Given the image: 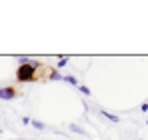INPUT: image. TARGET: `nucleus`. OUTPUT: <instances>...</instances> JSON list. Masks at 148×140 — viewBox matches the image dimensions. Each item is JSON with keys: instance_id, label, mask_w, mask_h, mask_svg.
Here are the masks:
<instances>
[{"instance_id": "obj_1", "label": "nucleus", "mask_w": 148, "mask_h": 140, "mask_svg": "<svg viewBox=\"0 0 148 140\" xmlns=\"http://www.w3.org/2000/svg\"><path fill=\"white\" fill-rule=\"evenodd\" d=\"M36 76H38V70H34L28 64H22L16 70V80L18 82H34V80H38Z\"/></svg>"}, {"instance_id": "obj_7", "label": "nucleus", "mask_w": 148, "mask_h": 140, "mask_svg": "<svg viewBox=\"0 0 148 140\" xmlns=\"http://www.w3.org/2000/svg\"><path fill=\"white\" fill-rule=\"evenodd\" d=\"M50 80H62V76H60V72L54 68V70H50Z\"/></svg>"}, {"instance_id": "obj_6", "label": "nucleus", "mask_w": 148, "mask_h": 140, "mask_svg": "<svg viewBox=\"0 0 148 140\" xmlns=\"http://www.w3.org/2000/svg\"><path fill=\"white\" fill-rule=\"evenodd\" d=\"M30 124H32V126H34L36 130H44V128H46V126H44V124H42L40 120H30Z\"/></svg>"}, {"instance_id": "obj_5", "label": "nucleus", "mask_w": 148, "mask_h": 140, "mask_svg": "<svg viewBox=\"0 0 148 140\" xmlns=\"http://www.w3.org/2000/svg\"><path fill=\"white\" fill-rule=\"evenodd\" d=\"M66 62H68V58H66V56H60V58H58V62H56V68H64V66H66Z\"/></svg>"}, {"instance_id": "obj_3", "label": "nucleus", "mask_w": 148, "mask_h": 140, "mask_svg": "<svg viewBox=\"0 0 148 140\" xmlns=\"http://www.w3.org/2000/svg\"><path fill=\"white\" fill-rule=\"evenodd\" d=\"M100 114H102L104 118H108V120H112V122H118V120H120L116 114H110V112H106V110H100Z\"/></svg>"}, {"instance_id": "obj_10", "label": "nucleus", "mask_w": 148, "mask_h": 140, "mask_svg": "<svg viewBox=\"0 0 148 140\" xmlns=\"http://www.w3.org/2000/svg\"><path fill=\"white\" fill-rule=\"evenodd\" d=\"M140 110H142V112H148V102H142V106H140Z\"/></svg>"}, {"instance_id": "obj_11", "label": "nucleus", "mask_w": 148, "mask_h": 140, "mask_svg": "<svg viewBox=\"0 0 148 140\" xmlns=\"http://www.w3.org/2000/svg\"><path fill=\"white\" fill-rule=\"evenodd\" d=\"M16 140H24V138H16Z\"/></svg>"}, {"instance_id": "obj_8", "label": "nucleus", "mask_w": 148, "mask_h": 140, "mask_svg": "<svg viewBox=\"0 0 148 140\" xmlns=\"http://www.w3.org/2000/svg\"><path fill=\"white\" fill-rule=\"evenodd\" d=\"M70 130H72V132H76V134H86V132H84L80 126H76V124H70Z\"/></svg>"}, {"instance_id": "obj_4", "label": "nucleus", "mask_w": 148, "mask_h": 140, "mask_svg": "<svg viewBox=\"0 0 148 140\" xmlns=\"http://www.w3.org/2000/svg\"><path fill=\"white\" fill-rule=\"evenodd\" d=\"M62 80L68 82V84H72V86H78V80H76L74 76H70V74H68V76H62Z\"/></svg>"}, {"instance_id": "obj_9", "label": "nucleus", "mask_w": 148, "mask_h": 140, "mask_svg": "<svg viewBox=\"0 0 148 140\" xmlns=\"http://www.w3.org/2000/svg\"><path fill=\"white\" fill-rule=\"evenodd\" d=\"M78 90H80L82 94H86V96L90 94V88H88V86H82V84H78Z\"/></svg>"}, {"instance_id": "obj_2", "label": "nucleus", "mask_w": 148, "mask_h": 140, "mask_svg": "<svg viewBox=\"0 0 148 140\" xmlns=\"http://www.w3.org/2000/svg\"><path fill=\"white\" fill-rule=\"evenodd\" d=\"M18 96V90L14 86H4L0 88V100H14Z\"/></svg>"}]
</instances>
